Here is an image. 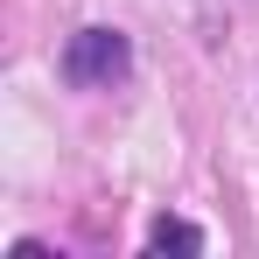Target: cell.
Returning a JSON list of instances; mask_svg holds the SVG:
<instances>
[{
    "mask_svg": "<svg viewBox=\"0 0 259 259\" xmlns=\"http://www.w3.org/2000/svg\"><path fill=\"white\" fill-rule=\"evenodd\" d=\"M126 70H133V42L119 28H77L63 42V84L77 91H112L126 84Z\"/></svg>",
    "mask_w": 259,
    "mask_h": 259,
    "instance_id": "cell-1",
    "label": "cell"
},
{
    "mask_svg": "<svg viewBox=\"0 0 259 259\" xmlns=\"http://www.w3.org/2000/svg\"><path fill=\"white\" fill-rule=\"evenodd\" d=\"M147 245H154V252H203V231L182 224V217H161V224L147 231Z\"/></svg>",
    "mask_w": 259,
    "mask_h": 259,
    "instance_id": "cell-2",
    "label": "cell"
}]
</instances>
